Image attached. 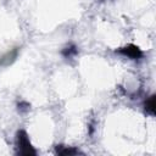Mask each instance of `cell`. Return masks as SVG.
I'll return each instance as SVG.
<instances>
[{
    "mask_svg": "<svg viewBox=\"0 0 156 156\" xmlns=\"http://www.w3.org/2000/svg\"><path fill=\"white\" fill-rule=\"evenodd\" d=\"M16 144H17V152L20 155H23V156H34L37 154L35 150L33 149L30 141H29L28 134L23 129H21V130L17 132V134H16Z\"/></svg>",
    "mask_w": 156,
    "mask_h": 156,
    "instance_id": "cell-1",
    "label": "cell"
},
{
    "mask_svg": "<svg viewBox=\"0 0 156 156\" xmlns=\"http://www.w3.org/2000/svg\"><path fill=\"white\" fill-rule=\"evenodd\" d=\"M118 54L123 55V56H127L132 60H138L143 56V51L136 46V45H133V44H129L127 46H123L121 49L117 50Z\"/></svg>",
    "mask_w": 156,
    "mask_h": 156,
    "instance_id": "cell-2",
    "label": "cell"
},
{
    "mask_svg": "<svg viewBox=\"0 0 156 156\" xmlns=\"http://www.w3.org/2000/svg\"><path fill=\"white\" fill-rule=\"evenodd\" d=\"M57 154L58 155H77L79 151L72 146H57Z\"/></svg>",
    "mask_w": 156,
    "mask_h": 156,
    "instance_id": "cell-3",
    "label": "cell"
},
{
    "mask_svg": "<svg viewBox=\"0 0 156 156\" xmlns=\"http://www.w3.org/2000/svg\"><path fill=\"white\" fill-rule=\"evenodd\" d=\"M144 106H145L146 112H149L150 115H155V106H156L155 105V95H151L149 99H146Z\"/></svg>",
    "mask_w": 156,
    "mask_h": 156,
    "instance_id": "cell-4",
    "label": "cell"
},
{
    "mask_svg": "<svg viewBox=\"0 0 156 156\" xmlns=\"http://www.w3.org/2000/svg\"><path fill=\"white\" fill-rule=\"evenodd\" d=\"M77 52V49L74 48V46H69V48H66L63 51H62V54L66 56V57H68V56H71V55H74Z\"/></svg>",
    "mask_w": 156,
    "mask_h": 156,
    "instance_id": "cell-5",
    "label": "cell"
}]
</instances>
